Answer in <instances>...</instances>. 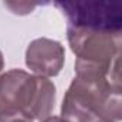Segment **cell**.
<instances>
[{
    "label": "cell",
    "mask_w": 122,
    "mask_h": 122,
    "mask_svg": "<svg viewBox=\"0 0 122 122\" xmlns=\"http://www.w3.org/2000/svg\"><path fill=\"white\" fill-rule=\"evenodd\" d=\"M3 69H5V57H3L2 50H0V75L3 73Z\"/></svg>",
    "instance_id": "cell-9"
},
{
    "label": "cell",
    "mask_w": 122,
    "mask_h": 122,
    "mask_svg": "<svg viewBox=\"0 0 122 122\" xmlns=\"http://www.w3.org/2000/svg\"><path fill=\"white\" fill-rule=\"evenodd\" d=\"M66 35L76 56L75 71H96L119 78L122 32L68 26Z\"/></svg>",
    "instance_id": "cell-3"
},
{
    "label": "cell",
    "mask_w": 122,
    "mask_h": 122,
    "mask_svg": "<svg viewBox=\"0 0 122 122\" xmlns=\"http://www.w3.org/2000/svg\"><path fill=\"white\" fill-rule=\"evenodd\" d=\"M55 6L66 17L68 26L122 32V7L119 2H57Z\"/></svg>",
    "instance_id": "cell-4"
},
{
    "label": "cell",
    "mask_w": 122,
    "mask_h": 122,
    "mask_svg": "<svg viewBox=\"0 0 122 122\" xmlns=\"http://www.w3.org/2000/svg\"><path fill=\"white\" fill-rule=\"evenodd\" d=\"M5 6L9 7L15 15H29L36 7V5H29V3H5Z\"/></svg>",
    "instance_id": "cell-7"
},
{
    "label": "cell",
    "mask_w": 122,
    "mask_h": 122,
    "mask_svg": "<svg viewBox=\"0 0 122 122\" xmlns=\"http://www.w3.org/2000/svg\"><path fill=\"white\" fill-rule=\"evenodd\" d=\"M96 122H113V121H106V119H102V121H96Z\"/></svg>",
    "instance_id": "cell-10"
},
{
    "label": "cell",
    "mask_w": 122,
    "mask_h": 122,
    "mask_svg": "<svg viewBox=\"0 0 122 122\" xmlns=\"http://www.w3.org/2000/svg\"><path fill=\"white\" fill-rule=\"evenodd\" d=\"M56 103L55 83L23 69H10L0 75V113L23 112L33 121L50 116Z\"/></svg>",
    "instance_id": "cell-2"
},
{
    "label": "cell",
    "mask_w": 122,
    "mask_h": 122,
    "mask_svg": "<svg viewBox=\"0 0 122 122\" xmlns=\"http://www.w3.org/2000/svg\"><path fill=\"white\" fill-rule=\"evenodd\" d=\"M0 122H33L32 118L17 111H7L0 113Z\"/></svg>",
    "instance_id": "cell-6"
},
{
    "label": "cell",
    "mask_w": 122,
    "mask_h": 122,
    "mask_svg": "<svg viewBox=\"0 0 122 122\" xmlns=\"http://www.w3.org/2000/svg\"><path fill=\"white\" fill-rule=\"evenodd\" d=\"M40 122H68V121L63 119L62 116H49V118H46V119H43Z\"/></svg>",
    "instance_id": "cell-8"
},
{
    "label": "cell",
    "mask_w": 122,
    "mask_h": 122,
    "mask_svg": "<svg viewBox=\"0 0 122 122\" xmlns=\"http://www.w3.org/2000/svg\"><path fill=\"white\" fill-rule=\"evenodd\" d=\"M60 115L68 122H96L122 118L121 78L95 72L75 71L62 102Z\"/></svg>",
    "instance_id": "cell-1"
},
{
    "label": "cell",
    "mask_w": 122,
    "mask_h": 122,
    "mask_svg": "<svg viewBox=\"0 0 122 122\" xmlns=\"http://www.w3.org/2000/svg\"><path fill=\"white\" fill-rule=\"evenodd\" d=\"M25 57L26 66L33 75L49 79L60 73L66 56L60 42L49 37H37L29 43Z\"/></svg>",
    "instance_id": "cell-5"
}]
</instances>
